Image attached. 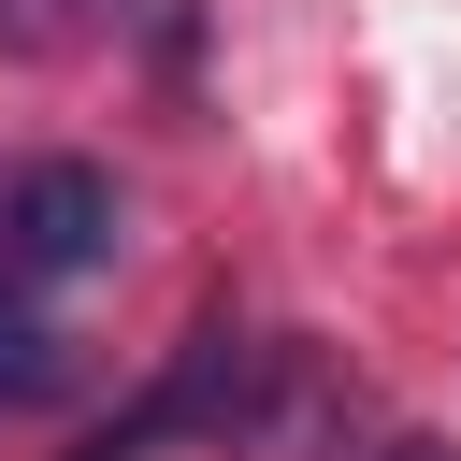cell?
I'll return each mask as SVG.
<instances>
[{
  "label": "cell",
  "mask_w": 461,
  "mask_h": 461,
  "mask_svg": "<svg viewBox=\"0 0 461 461\" xmlns=\"http://www.w3.org/2000/svg\"><path fill=\"white\" fill-rule=\"evenodd\" d=\"M274 375H288V346H259V331H230V317H202V331L173 346V375H158L115 432H86L72 461H144V447H173V432H259Z\"/></svg>",
  "instance_id": "1"
},
{
  "label": "cell",
  "mask_w": 461,
  "mask_h": 461,
  "mask_svg": "<svg viewBox=\"0 0 461 461\" xmlns=\"http://www.w3.org/2000/svg\"><path fill=\"white\" fill-rule=\"evenodd\" d=\"M86 14H101V0H0V43H14V58H29V43H72V29H86Z\"/></svg>",
  "instance_id": "4"
},
{
  "label": "cell",
  "mask_w": 461,
  "mask_h": 461,
  "mask_svg": "<svg viewBox=\"0 0 461 461\" xmlns=\"http://www.w3.org/2000/svg\"><path fill=\"white\" fill-rule=\"evenodd\" d=\"M43 403H72V346L43 331V288L0 274V418H43Z\"/></svg>",
  "instance_id": "3"
},
{
  "label": "cell",
  "mask_w": 461,
  "mask_h": 461,
  "mask_svg": "<svg viewBox=\"0 0 461 461\" xmlns=\"http://www.w3.org/2000/svg\"><path fill=\"white\" fill-rule=\"evenodd\" d=\"M360 461H461L447 432H389V447H360Z\"/></svg>",
  "instance_id": "5"
},
{
  "label": "cell",
  "mask_w": 461,
  "mask_h": 461,
  "mask_svg": "<svg viewBox=\"0 0 461 461\" xmlns=\"http://www.w3.org/2000/svg\"><path fill=\"white\" fill-rule=\"evenodd\" d=\"M115 245H130V202L101 158H29L0 187V274L14 288H86V274H115Z\"/></svg>",
  "instance_id": "2"
}]
</instances>
